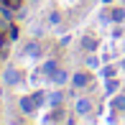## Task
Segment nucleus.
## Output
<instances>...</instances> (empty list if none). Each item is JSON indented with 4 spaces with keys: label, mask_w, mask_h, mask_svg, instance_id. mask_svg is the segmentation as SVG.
Here are the masks:
<instances>
[{
    "label": "nucleus",
    "mask_w": 125,
    "mask_h": 125,
    "mask_svg": "<svg viewBox=\"0 0 125 125\" xmlns=\"http://www.w3.org/2000/svg\"><path fill=\"white\" fill-rule=\"evenodd\" d=\"M51 82H54V84H66V82H69V74H66L64 69H56L54 77H51Z\"/></svg>",
    "instance_id": "obj_8"
},
{
    "label": "nucleus",
    "mask_w": 125,
    "mask_h": 125,
    "mask_svg": "<svg viewBox=\"0 0 125 125\" xmlns=\"http://www.w3.org/2000/svg\"><path fill=\"white\" fill-rule=\"evenodd\" d=\"M123 69H125V59H123Z\"/></svg>",
    "instance_id": "obj_16"
},
{
    "label": "nucleus",
    "mask_w": 125,
    "mask_h": 125,
    "mask_svg": "<svg viewBox=\"0 0 125 125\" xmlns=\"http://www.w3.org/2000/svg\"><path fill=\"white\" fill-rule=\"evenodd\" d=\"M26 56H41V43L38 41H31V43H26Z\"/></svg>",
    "instance_id": "obj_6"
},
{
    "label": "nucleus",
    "mask_w": 125,
    "mask_h": 125,
    "mask_svg": "<svg viewBox=\"0 0 125 125\" xmlns=\"http://www.w3.org/2000/svg\"><path fill=\"white\" fill-rule=\"evenodd\" d=\"M59 69V64H56V59H49V61H43V66H41V72L46 77H54V72Z\"/></svg>",
    "instance_id": "obj_7"
},
{
    "label": "nucleus",
    "mask_w": 125,
    "mask_h": 125,
    "mask_svg": "<svg viewBox=\"0 0 125 125\" xmlns=\"http://www.w3.org/2000/svg\"><path fill=\"white\" fill-rule=\"evenodd\" d=\"M117 87H120V82H117V79H112V77H110V79H107V84H105V89H107V92H110V94H112V92H115V89H117Z\"/></svg>",
    "instance_id": "obj_12"
},
{
    "label": "nucleus",
    "mask_w": 125,
    "mask_h": 125,
    "mask_svg": "<svg viewBox=\"0 0 125 125\" xmlns=\"http://www.w3.org/2000/svg\"><path fill=\"white\" fill-rule=\"evenodd\" d=\"M100 61H97V56H87V66H97Z\"/></svg>",
    "instance_id": "obj_15"
},
{
    "label": "nucleus",
    "mask_w": 125,
    "mask_h": 125,
    "mask_svg": "<svg viewBox=\"0 0 125 125\" xmlns=\"http://www.w3.org/2000/svg\"><path fill=\"white\" fill-rule=\"evenodd\" d=\"M8 38H10V41H15V38H18V28H15V26L8 28Z\"/></svg>",
    "instance_id": "obj_14"
},
{
    "label": "nucleus",
    "mask_w": 125,
    "mask_h": 125,
    "mask_svg": "<svg viewBox=\"0 0 125 125\" xmlns=\"http://www.w3.org/2000/svg\"><path fill=\"white\" fill-rule=\"evenodd\" d=\"M72 84H74L77 89H82V87H87V84H89V74H87V72H77V74L72 77Z\"/></svg>",
    "instance_id": "obj_3"
},
{
    "label": "nucleus",
    "mask_w": 125,
    "mask_h": 125,
    "mask_svg": "<svg viewBox=\"0 0 125 125\" xmlns=\"http://www.w3.org/2000/svg\"><path fill=\"white\" fill-rule=\"evenodd\" d=\"M82 49L89 51V54L97 51V38H94V36H84V38H82Z\"/></svg>",
    "instance_id": "obj_5"
},
{
    "label": "nucleus",
    "mask_w": 125,
    "mask_h": 125,
    "mask_svg": "<svg viewBox=\"0 0 125 125\" xmlns=\"http://www.w3.org/2000/svg\"><path fill=\"white\" fill-rule=\"evenodd\" d=\"M61 100H64V94H61V92H51V94H49V102H51V105H61Z\"/></svg>",
    "instance_id": "obj_13"
},
{
    "label": "nucleus",
    "mask_w": 125,
    "mask_h": 125,
    "mask_svg": "<svg viewBox=\"0 0 125 125\" xmlns=\"http://www.w3.org/2000/svg\"><path fill=\"white\" fill-rule=\"evenodd\" d=\"M74 112H79V115H89V112H92V100L79 97V100H77V105H74Z\"/></svg>",
    "instance_id": "obj_2"
},
{
    "label": "nucleus",
    "mask_w": 125,
    "mask_h": 125,
    "mask_svg": "<svg viewBox=\"0 0 125 125\" xmlns=\"http://www.w3.org/2000/svg\"><path fill=\"white\" fill-rule=\"evenodd\" d=\"M112 110L125 112V94H120V97H115V100H112Z\"/></svg>",
    "instance_id": "obj_10"
},
{
    "label": "nucleus",
    "mask_w": 125,
    "mask_h": 125,
    "mask_svg": "<svg viewBox=\"0 0 125 125\" xmlns=\"http://www.w3.org/2000/svg\"><path fill=\"white\" fill-rule=\"evenodd\" d=\"M110 18L115 21V23H123V21H125V8H112L110 10Z\"/></svg>",
    "instance_id": "obj_9"
},
{
    "label": "nucleus",
    "mask_w": 125,
    "mask_h": 125,
    "mask_svg": "<svg viewBox=\"0 0 125 125\" xmlns=\"http://www.w3.org/2000/svg\"><path fill=\"white\" fill-rule=\"evenodd\" d=\"M36 100H33V94L31 97H21V112H26V115H33L36 112Z\"/></svg>",
    "instance_id": "obj_1"
},
{
    "label": "nucleus",
    "mask_w": 125,
    "mask_h": 125,
    "mask_svg": "<svg viewBox=\"0 0 125 125\" xmlns=\"http://www.w3.org/2000/svg\"><path fill=\"white\" fill-rule=\"evenodd\" d=\"M115 66H110V64H107V66H102V69H100V77L102 79H110V77H115Z\"/></svg>",
    "instance_id": "obj_11"
},
{
    "label": "nucleus",
    "mask_w": 125,
    "mask_h": 125,
    "mask_svg": "<svg viewBox=\"0 0 125 125\" xmlns=\"http://www.w3.org/2000/svg\"><path fill=\"white\" fill-rule=\"evenodd\" d=\"M21 79H23V74H21L18 69H13V66H10V69H5V84H18Z\"/></svg>",
    "instance_id": "obj_4"
}]
</instances>
